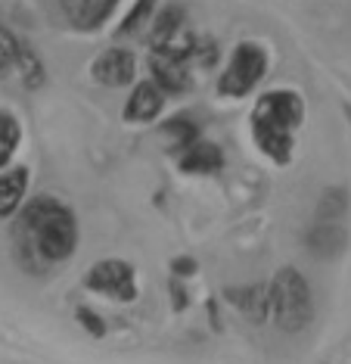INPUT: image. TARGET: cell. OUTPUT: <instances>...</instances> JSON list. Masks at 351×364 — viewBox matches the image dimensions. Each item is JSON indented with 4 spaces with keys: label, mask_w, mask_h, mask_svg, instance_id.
<instances>
[{
    "label": "cell",
    "mask_w": 351,
    "mask_h": 364,
    "mask_svg": "<svg viewBox=\"0 0 351 364\" xmlns=\"http://www.w3.org/2000/svg\"><path fill=\"white\" fill-rule=\"evenodd\" d=\"M78 246V225L69 205L53 196H40L22 212V255L25 264L65 262Z\"/></svg>",
    "instance_id": "obj_1"
},
{
    "label": "cell",
    "mask_w": 351,
    "mask_h": 364,
    "mask_svg": "<svg viewBox=\"0 0 351 364\" xmlns=\"http://www.w3.org/2000/svg\"><path fill=\"white\" fill-rule=\"evenodd\" d=\"M305 119V100L296 90H267L258 97L252 112V137L267 159L286 165L296 146V128Z\"/></svg>",
    "instance_id": "obj_2"
},
{
    "label": "cell",
    "mask_w": 351,
    "mask_h": 364,
    "mask_svg": "<svg viewBox=\"0 0 351 364\" xmlns=\"http://www.w3.org/2000/svg\"><path fill=\"white\" fill-rule=\"evenodd\" d=\"M267 305H271L274 324L286 333H298L311 324V289L296 268H280L277 277L267 284Z\"/></svg>",
    "instance_id": "obj_3"
},
{
    "label": "cell",
    "mask_w": 351,
    "mask_h": 364,
    "mask_svg": "<svg viewBox=\"0 0 351 364\" xmlns=\"http://www.w3.org/2000/svg\"><path fill=\"white\" fill-rule=\"evenodd\" d=\"M264 72H267L264 47L255 44V41H242L237 50H233L224 75L218 78V90L224 97H246L261 85Z\"/></svg>",
    "instance_id": "obj_4"
},
{
    "label": "cell",
    "mask_w": 351,
    "mask_h": 364,
    "mask_svg": "<svg viewBox=\"0 0 351 364\" xmlns=\"http://www.w3.org/2000/svg\"><path fill=\"white\" fill-rule=\"evenodd\" d=\"M85 287L94 289V293L109 296V299H119V302L137 299V277H134V264L122 262V259L97 262L94 268L87 271Z\"/></svg>",
    "instance_id": "obj_5"
},
{
    "label": "cell",
    "mask_w": 351,
    "mask_h": 364,
    "mask_svg": "<svg viewBox=\"0 0 351 364\" xmlns=\"http://www.w3.org/2000/svg\"><path fill=\"white\" fill-rule=\"evenodd\" d=\"M149 65H153V85L162 94H183V90H190L187 60H178V56H171L165 50H153Z\"/></svg>",
    "instance_id": "obj_6"
},
{
    "label": "cell",
    "mask_w": 351,
    "mask_h": 364,
    "mask_svg": "<svg viewBox=\"0 0 351 364\" xmlns=\"http://www.w3.org/2000/svg\"><path fill=\"white\" fill-rule=\"evenodd\" d=\"M308 252L314 259H339L348 246V230L342 228V221H314V228L305 237Z\"/></svg>",
    "instance_id": "obj_7"
},
{
    "label": "cell",
    "mask_w": 351,
    "mask_h": 364,
    "mask_svg": "<svg viewBox=\"0 0 351 364\" xmlns=\"http://www.w3.org/2000/svg\"><path fill=\"white\" fill-rule=\"evenodd\" d=\"M134 72H137V60H134V53L124 50V47L106 50L94 63V78L99 81V85H106V87H124V85H131Z\"/></svg>",
    "instance_id": "obj_8"
},
{
    "label": "cell",
    "mask_w": 351,
    "mask_h": 364,
    "mask_svg": "<svg viewBox=\"0 0 351 364\" xmlns=\"http://www.w3.org/2000/svg\"><path fill=\"white\" fill-rule=\"evenodd\" d=\"M165 106V94L158 90L153 81H140L131 90L128 103H124V119L128 122H153Z\"/></svg>",
    "instance_id": "obj_9"
},
{
    "label": "cell",
    "mask_w": 351,
    "mask_h": 364,
    "mask_svg": "<svg viewBox=\"0 0 351 364\" xmlns=\"http://www.w3.org/2000/svg\"><path fill=\"white\" fill-rule=\"evenodd\" d=\"M178 165L187 175H215L224 165V153L215 144H208V140H196L193 146H187V150L180 153Z\"/></svg>",
    "instance_id": "obj_10"
},
{
    "label": "cell",
    "mask_w": 351,
    "mask_h": 364,
    "mask_svg": "<svg viewBox=\"0 0 351 364\" xmlns=\"http://www.w3.org/2000/svg\"><path fill=\"white\" fill-rule=\"evenodd\" d=\"M227 299L246 314L255 324H264L271 318V305H267V284H252V287H233L227 289Z\"/></svg>",
    "instance_id": "obj_11"
},
{
    "label": "cell",
    "mask_w": 351,
    "mask_h": 364,
    "mask_svg": "<svg viewBox=\"0 0 351 364\" xmlns=\"http://www.w3.org/2000/svg\"><path fill=\"white\" fill-rule=\"evenodd\" d=\"M119 0H63V10L69 16L75 28H97L103 26V19L112 13V6Z\"/></svg>",
    "instance_id": "obj_12"
},
{
    "label": "cell",
    "mask_w": 351,
    "mask_h": 364,
    "mask_svg": "<svg viewBox=\"0 0 351 364\" xmlns=\"http://www.w3.org/2000/svg\"><path fill=\"white\" fill-rule=\"evenodd\" d=\"M28 190V168H6L0 171V218L16 212Z\"/></svg>",
    "instance_id": "obj_13"
},
{
    "label": "cell",
    "mask_w": 351,
    "mask_h": 364,
    "mask_svg": "<svg viewBox=\"0 0 351 364\" xmlns=\"http://www.w3.org/2000/svg\"><path fill=\"white\" fill-rule=\"evenodd\" d=\"M180 28H183V6H180V4L165 6V10L156 16L153 28H149V41H153V50H156V47H162L165 41H171Z\"/></svg>",
    "instance_id": "obj_14"
},
{
    "label": "cell",
    "mask_w": 351,
    "mask_h": 364,
    "mask_svg": "<svg viewBox=\"0 0 351 364\" xmlns=\"http://www.w3.org/2000/svg\"><path fill=\"white\" fill-rule=\"evenodd\" d=\"M162 134L171 140L174 150L183 153L187 146H193L196 140H199V125L190 119V115H174V119L162 122Z\"/></svg>",
    "instance_id": "obj_15"
},
{
    "label": "cell",
    "mask_w": 351,
    "mask_h": 364,
    "mask_svg": "<svg viewBox=\"0 0 351 364\" xmlns=\"http://www.w3.org/2000/svg\"><path fill=\"white\" fill-rule=\"evenodd\" d=\"M348 212V190L330 187L317 200V221H342V215Z\"/></svg>",
    "instance_id": "obj_16"
},
{
    "label": "cell",
    "mask_w": 351,
    "mask_h": 364,
    "mask_svg": "<svg viewBox=\"0 0 351 364\" xmlns=\"http://www.w3.org/2000/svg\"><path fill=\"white\" fill-rule=\"evenodd\" d=\"M153 10H156V0H137V4H134V10L122 19V26L115 28V38L137 35V31L149 22V16H153Z\"/></svg>",
    "instance_id": "obj_17"
},
{
    "label": "cell",
    "mask_w": 351,
    "mask_h": 364,
    "mask_svg": "<svg viewBox=\"0 0 351 364\" xmlns=\"http://www.w3.org/2000/svg\"><path fill=\"white\" fill-rule=\"evenodd\" d=\"M19 122L13 119L10 112H0V168H4L6 162H10V156L16 153V146H19Z\"/></svg>",
    "instance_id": "obj_18"
},
{
    "label": "cell",
    "mask_w": 351,
    "mask_h": 364,
    "mask_svg": "<svg viewBox=\"0 0 351 364\" xmlns=\"http://www.w3.org/2000/svg\"><path fill=\"white\" fill-rule=\"evenodd\" d=\"M19 50H22L19 41H16L6 28H0V78H4L6 72L16 65V60H19Z\"/></svg>",
    "instance_id": "obj_19"
},
{
    "label": "cell",
    "mask_w": 351,
    "mask_h": 364,
    "mask_svg": "<svg viewBox=\"0 0 351 364\" xmlns=\"http://www.w3.org/2000/svg\"><path fill=\"white\" fill-rule=\"evenodd\" d=\"M16 65H22V78H25V85L28 87H38L40 81H44V65H40V60L31 50H19Z\"/></svg>",
    "instance_id": "obj_20"
},
{
    "label": "cell",
    "mask_w": 351,
    "mask_h": 364,
    "mask_svg": "<svg viewBox=\"0 0 351 364\" xmlns=\"http://www.w3.org/2000/svg\"><path fill=\"white\" fill-rule=\"evenodd\" d=\"M75 314H78L81 327H85L90 336H103V333H106V324H103V318H99L97 311H90V309H78Z\"/></svg>",
    "instance_id": "obj_21"
},
{
    "label": "cell",
    "mask_w": 351,
    "mask_h": 364,
    "mask_svg": "<svg viewBox=\"0 0 351 364\" xmlns=\"http://www.w3.org/2000/svg\"><path fill=\"white\" fill-rule=\"evenodd\" d=\"M171 271L178 277H193L199 271V264H196V259H190V255H178V259L171 262Z\"/></svg>",
    "instance_id": "obj_22"
},
{
    "label": "cell",
    "mask_w": 351,
    "mask_h": 364,
    "mask_svg": "<svg viewBox=\"0 0 351 364\" xmlns=\"http://www.w3.org/2000/svg\"><path fill=\"white\" fill-rule=\"evenodd\" d=\"M171 305H174V311L187 309V293H183L180 287H174V284H171Z\"/></svg>",
    "instance_id": "obj_23"
},
{
    "label": "cell",
    "mask_w": 351,
    "mask_h": 364,
    "mask_svg": "<svg viewBox=\"0 0 351 364\" xmlns=\"http://www.w3.org/2000/svg\"><path fill=\"white\" fill-rule=\"evenodd\" d=\"M342 109H345V115H348V122H351V106L345 103V106H342Z\"/></svg>",
    "instance_id": "obj_24"
}]
</instances>
